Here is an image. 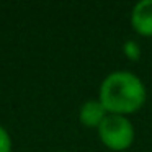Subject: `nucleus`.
Here are the masks:
<instances>
[{
	"instance_id": "obj_4",
	"label": "nucleus",
	"mask_w": 152,
	"mask_h": 152,
	"mask_svg": "<svg viewBox=\"0 0 152 152\" xmlns=\"http://www.w3.org/2000/svg\"><path fill=\"white\" fill-rule=\"evenodd\" d=\"M106 110L103 108V105L98 102V98L95 100H87L79 110V121L85 128H93L98 129V126L102 124V121L106 118Z\"/></svg>"
},
{
	"instance_id": "obj_7",
	"label": "nucleus",
	"mask_w": 152,
	"mask_h": 152,
	"mask_svg": "<svg viewBox=\"0 0 152 152\" xmlns=\"http://www.w3.org/2000/svg\"><path fill=\"white\" fill-rule=\"evenodd\" d=\"M56 152H70V151H56Z\"/></svg>"
},
{
	"instance_id": "obj_5",
	"label": "nucleus",
	"mask_w": 152,
	"mask_h": 152,
	"mask_svg": "<svg viewBox=\"0 0 152 152\" xmlns=\"http://www.w3.org/2000/svg\"><path fill=\"white\" fill-rule=\"evenodd\" d=\"M123 54L128 61L131 62H137L141 59V44L134 39H128L123 44Z\"/></svg>"
},
{
	"instance_id": "obj_2",
	"label": "nucleus",
	"mask_w": 152,
	"mask_h": 152,
	"mask_svg": "<svg viewBox=\"0 0 152 152\" xmlns=\"http://www.w3.org/2000/svg\"><path fill=\"white\" fill-rule=\"evenodd\" d=\"M96 132L100 142L113 152L128 151L136 139V129L131 119L119 115H106Z\"/></svg>"
},
{
	"instance_id": "obj_6",
	"label": "nucleus",
	"mask_w": 152,
	"mask_h": 152,
	"mask_svg": "<svg viewBox=\"0 0 152 152\" xmlns=\"http://www.w3.org/2000/svg\"><path fill=\"white\" fill-rule=\"evenodd\" d=\"M12 151H13L12 136L4 126L0 124V152H12Z\"/></svg>"
},
{
	"instance_id": "obj_3",
	"label": "nucleus",
	"mask_w": 152,
	"mask_h": 152,
	"mask_svg": "<svg viewBox=\"0 0 152 152\" xmlns=\"http://www.w3.org/2000/svg\"><path fill=\"white\" fill-rule=\"evenodd\" d=\"M131 26L142 38H152V0H141L131 10Z\"/></svg>"
},
{
	"instance_id": "obj_1",
	"label": "nucleus",
	"mask_w": 152,
	"mask_h": 152,
	"mask_svg": "<svg viewBox=\"0 0 152 152\" xmlns=\"http://www.w3.org/2000/svg\"><path fill=\"white\" fill-rule=\"evenodd\" d=\"M147 90L141 77L131 70H115L102 80L98 102L108 115L129 116L145 105Z\"/></svg>"
}]
</instances>
